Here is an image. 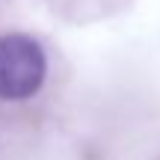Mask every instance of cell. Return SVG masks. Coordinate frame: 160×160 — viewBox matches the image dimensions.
Segmentation results:
<instances>
[{"label":"cell","instance_id":"6da1fadb","mask_svg":"<svg viewBox=\"0 0 160 160\" xmlns=\"http://www.w3.org/2000/svg\"><path fill=\"white\" fill-rule=\"evenodd\" d=\"M45 51L36 39L21 33L0 36V98L3 101H24L36 95L45 80Z\"/></svg>","mask_w":160,"mask_h":160}]
</instances>
